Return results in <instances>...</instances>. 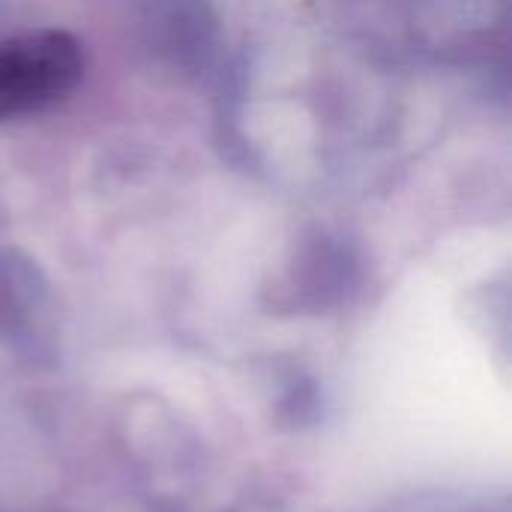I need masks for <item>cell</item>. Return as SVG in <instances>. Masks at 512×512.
<instances>
[{
  "instance_id": "cell-1",
  "label": "cell",
  "mask_w": 512,
  "mask_h": 512,
  "mask_svg": "<svg viewBox=\"0 0 512 512\" xmlns=\"http://www.w3.org/2000/svg\"><path fill=\"white\" fill-rule=\"evenodd\" d=\"M84 72V54L66 30H30L0 39V120L60 102Z\"/></svg>"
}]
</instances>
